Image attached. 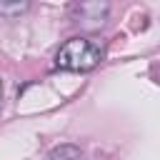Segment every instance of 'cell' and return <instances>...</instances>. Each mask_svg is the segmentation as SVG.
<instances>
[{"instance_id": "cell-3", "label": "cell", "mask_w": 160, "mask_h": 160, "mask_svg": "<svg viewBox=\"0 0 160 160\" xmlns=\"http://www.w3.org/2000/svg\"><path fill=\"white\" fill-rule=\"evenodd\" d=\"M80 155H82V150H80L78 145L65 142V145L52 148V150H50V155H48V160H80Z\"/></svg>"}, {"instance_id": "cell-1", "label": "cell", "mask_w": 160, "mask_h": 160, "mask_svg": "<svg viewBox=\"0 0 160 160\" xmlns=\"http://www.w3.org/2000/svg\"><path fill=\"white\" fill-rule=\"evenodd\" d=\"M100 60H102V50L92 40H85V38L68 40L55 55V65L62 68V70H72V72L92 70Z\"/></svg>"}, {"instance_id": "cell-5", "label": "cell", "mask_w": 160, "mask_h": 160, "mask_svg": "<svg viewBox=\"0 0 160 160\" xmlns=\"http://www.w3.org/2000/svg\"><path fill=\"white\" fill-rule=\"evenodd\" d=\"M0 100H2V80H0Z\"/></svg>"}, {"instance_id": "cell-2", "label": "cell", "mask_w": 160, "mask_h": 160, "mask_svg": "<svg viewBox=\"0 0 160 160\" xmlns=\"http://www.w3.org/2000/svg\"><path fill=\"white\" fill-rule=\"evenodd\" d=\"M108 15H110V5L108 2H100V0H85V2H75L70 8V18L78 28L82 30H100L105 22H108Z\"/></svg>"}, {"instance_id": "cell-4", "label": "cell", "mask_w": 160, "mask_h": 160, "mask_svg": "<svg viewBox=\"0 0 160 160\" xmlns=\"http://www.w3.org/2000/svg\"><path fill=\"white\" fill-rule=\"evenodd\" d=\"M28 8H30V2H20V0H15V2H5V0H0V15L2 18H8V20H12V18H20L22 12H28Z\"/></svg>"}]
</instances>
